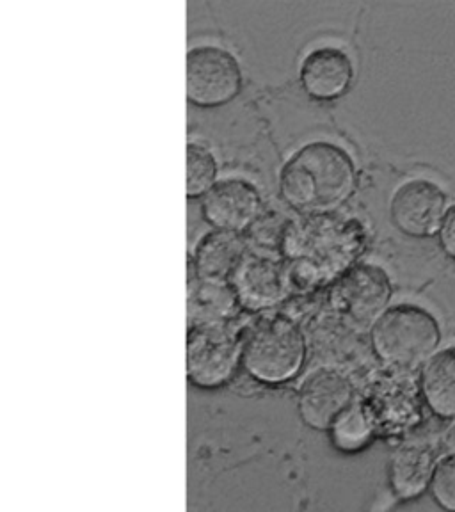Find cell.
<instances>
[{
	"instance_id": "1",
	"label": "cell",
	"mask_w": 455,
	"mask_h": 512,
	"mask_svg": "<svg viewBox=\"0 0 455 512\" xmlns=\"http://www.w3.org/2000/svg\"><path fill=\"white\" fill-rule=\"evenodd\" d=\"M367 242V230L356 217L336 212L297 217L290 224L281 249L292 290L312 292L333 287L358 265Z\"/></svg>"
},
{
	"instance_id": "2",
	"label": "cell",
	"mask_w": 455,
	"mask_h": 512,
	"mask_svg": "<svg viewBox=\"0 0 455 512\" xmlns=\"http://www.w3.org/2000/svg\"><path fill=\"white\" fill-rule=\"evenodd\" d=\"M358 171L351 153L331 141H312L288 157L280 171V194L303 214L336 212L356 191Z\"/></svg>"
},
{
	"instance_id": "3",
	"label": "cell",
	"mask_w": 455,
	"mask_h": 512,
	"mask_svg": "<svg viewBox=\"0 0 455 512\" xmlns=\"http://www.w3.org/2000/svg\"><path fill=\"white\" fill-rule=\"evenodd\" d=\"M306 356V335L296 320L285 313L262 315L246 329L242 368L255 383H290L303 370Z\"/></svg>"
},
{
	"instance_id": "4",
	"label": "cell",
	"mask_w": 455,
	"mask_h": 512,
	"mask_svg": "<svg viewBox=\"0 0 455 512\" xmlns=\"http://www.w3.org/2000/svg\"><path fill=\"white\" fill-rule=\"evenodd\" d=\"M441 342L438 320L416 304H395L370 328V344L386 367L415 372Z\"/></svg>"
},
{
	"instance_id": "5",
	"label": "cell",
	"mask_w": 455,
	"mask_h": 512,
	"mask_svg": "<svg viewBox=\"0 0 455 512\" xmlns=\"http://www.w3.org/2000/svg\"><path fill=\"white\" fill-rule=\"evenodd\" d=\"M360 404L376 436L397 440L424 422V395L413 372L386 367L370 379Z\"/></svg>"
},
{
	"instance_id": "6",
	"label": "cell",
	"mask_w": 455,
	"mask_h": 512,
	"mask_svg": "<svg viewBox=\"0 0 455 512\" xmlns=\"http://www.w3.org/2000/svg\"><path fill=\"white\" fill-rule=\"evenodd\" d=\"M244 335L237 320L192 326L187 331V377L194 386L214 390L230 383L242 368Z\"/></svg>"
},
{
	"instance_id": "7",
	"label": "cell",
	"mask_w": 455,
	"mask_h": 512,
	"mask_svg": "<svg viewBox=\"0 0 455 512\" xmlns=\"http://www.w3.org/2000/svg\"><path fill=\"white\" fill-rule=\"evenodd\" d=\"M392 294V281L383 267L358 264L329 288V304L351 328H372Z\"/></svg>"
},
{
	"instance_id": "8",
	"label": "cell",
	"mask_w": 455,
	"mask_h": 512,
	"mask_svg": "<svg viewBox=\"0 0 455 512\" xmlns=\"http://www.w3.org/2000/svg\"><path fill=\"white\" fill-rule=\"evenodd\" d=\"M185 75L189 102L203 109L230 104L242 89L239 59L212 43L189 50Z\"/></svg>"
},
{
	"instance_id": "9",
	"label": "cell",
	"mask_w": 455,
	"mask_h": 512,
	"mask_svg": "<svg viewBox=\"0 0 455 512\" xmlns=\"http://www.w3.org/2000/svg\"><path fill=\"white\" fill-rule=\"evenodd\" d=\"M233 290L242 312H271L287 299L292 285L283 258L265 253H248L233 272Z\"/></svg>"
},
{
	"instance_id": "10",
	"label": "cell",
	"mask_w": 455,
	"mask_h": 512,
	"mask_svg": "<svg viewBox=\"0 0 455 512\" xmlns=\"http://www.w3.org/2000/svg\"><path fill=\"white\" fill-rule=\"evenodd\" d=\"M447 196L429 180H409L393 192L390 217L400 233L413 239H427L440 232L445 219Z\"/></svg>"
},
{
	"instance_id": "11",
	"label": "cell",
	"mask_w": 455,
	"mask_h": 512,
	"mask_svg": "<svg viewBox=\"0 0 455 512\" xmlns=\"http://www.w3.org/2000/svg\"><path fill=\"white\" fill-rule=\"evenodd\" d=\"M354 400V384L342 370L320 367L304 377L299 386L297 409L308 427L329 431Z\"/></svg>"
},
{
	"instance_id": "12",
	"label": "cell",
	"mask_w": 455,
	"mask_h": 512,
	"mask_svg": "<svg viewBox=\"0 0 455 512\" xmlns=\"http://www.w3.org/2000/svg\"><path fill=\"white\" fill-rule=\"evenodd\" d=\"M262 210L260 191L244 178L219 180L201 200L205 221L214 230L226 232H248Z\"/></svg>"
},
{
	"instance_id": "13",
	"label": "cell",
	"mask_w": 455,
	"mask_h": 512,
	"mask_svg": "<svg viewBox=\"0 0 455 512\" xmlns=\"http://www.w3.org/2000/svg\"><path fill=\"white\" fill-rule=\"evenodd\" d=\"M304 93L320 102L344 96L354 80V63L344 48L322 45L310 50L299 68Z\"/></svg>"
},
{
	"instance_id": "14",
	"label": "cell",
	"mask_w": 455,
	"mask_h": 512,
	"mask_svg": "<svg viewBox=\"0 0 455 512\" xmlns=\"http://www.w3.org/2000/svg\"><path fill=\"white\" fill-rule=\"evenodd\" d=\"M248 253L244 233L210 230L194 248L191 271L203 280L230 281Z\"/></svg>"
},
{
	"instance_id": "15",
	"label": "cell",
	"mask_w": 455,
	"mask_h": 512,
	"mask_svg": "<svg viewBox=\"0 0 455 512\" xmlns=\"http://www.w3.org/2000/svg\"><path fill=\"white\" fill-rule=\"evenodd\" d=\"M240 312L242 308L230 281L203 280L191 271L187 296L189 328L232 322Z\"/></svg>"
},
{
	"instance_id": "16",
	"label": "cell",
	"mask_w": 455,
	"mask_h": 512,
	"mask_svg": "<svg viewBox=\"0 0 455 512\" xmlns=\"http://www.w3.org/2000/svg\"><path fill=\"white\" fill-rule=\"evenodd\" d=\"M436 454L427 443H404L393 454L390 482L399 498H415L431 486Z\"/></svg>"
},
{
	"instance_id": "17",
	"label": "cell",
	"mask_w": 455,
	"mask_h": 512,
	"mask_svg": "<svg viewBox=\"0 0 455 512\" xmlns=\"http://www.w3.org/2000/svg\"><path fill=\"white\" fill-rule=\"evenodd\" d=\"M420 388L425 404L432 413L454 418L455 416V347L432 356L422 370Z\"/></svg>"
},
{
	"instance_id": "18",
	"label": "cell",
	"mask_w": 455,
	"mask_h": 512,
	"mask_svg": "<svg viewBox=\"0 0 455 512\" xmlns=\"http://www.w3.org/2000/svg\"><path fill=\"white\" fill-rule=\"evenodd\" d=\"M329 436L336 450L344 454L360 452L370 445V441L376 438V431L370 424L360 400H354L351 406L336 418L329 427Z\"/></svg>"
},
{
	"instance_id": "19",
	"label": "cell",
	"mask_w": 455,
	"mask_h": 512,
	"mask_svg": "<svg viewBox=\"0 0 455 512\" xmlns=\"http://www.w3.org/2000/svg\"><path fill=\"white\" fill-rule=\"evenodd\" d=\"M292 221H294L292 217L287 216L278 208H264L260 212V216L256 217L255 223L249 226L246 239L255 248L260 249V253H265V255L280 253L281 255L283 242H285Z\"/></svg>"
},
{
	"instance_id": "20",
	"label": "cell",
	"mask_w": 455,
	"mask_h": 512,
	"mask_svg": "<svg viewBox=\"0 0 455 512\" xmlns=\"http://www.w3.org/2000/svg\"><path fill=\"white\" fill-rule=\"evenodd\" d=\"M217 159L203 143L187 144V196L203 198L217 184Z\"/></svg>"
},
{
	"instance_id": "21",
	"label": "cell",
	"mask_w": 455,
	"mask_h": 512,
	"mask_svg": "<svg viewBox=\"0 0 455 512\" xmlns=\"http://www.w3.org/2000/svg\"><path fill=\"white\" fill-rule=\"evenodd\" d=\"M434 500L447 511L455 512V452L443 457L434 468L431 480Z\"/></svg>"
},
{
	"instance_id": "22",
	"label": "cell",
	"mask_w": 455,
	"mask_h": 512,
	"mask_svg": "<svg viewBox=\"0 0 455 512\" xmlns=\"http://www.w3.org/2000/svg\"><path fill=\"white\" fill-rule=\"evenodd\" d=\"M440 244L445 255L455 260V205L448 208L440 230Z\"/></svg>"
},
{
	"instance_id": "23",
	"label": "cell",
	"mask_w": 455,
	"mask_h": 512,
	"mask_svg": "<svg viewBox=\"0 0 455 512\" xmlns=\"http://www.w3.org/2000/svg\"><path fill=\"white\" fill-rule=\"evenodd\" d=\"M447 445H450V448L455 452V425L454 429L448 432Z\"/></svg>"
}]
</instances>
